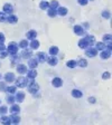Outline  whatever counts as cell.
<instances>
[{"instance_id":"cell-3","label":"cell","mask_w":112,"mask_h":125,"mask_svg":"<svg viewBox=\"0 0 112 125\" xmlns=\"http://www.w3.org/2000/svg\"><path fill=\"white\" fill-rule=\"evenodd\" d=\"M18 48H19L18 44H16L15 41H11V43H9V45L7 47V51H8L9 55H15V54L18 53Z\"/></svg>"},{"instance_id":"cell-47","label":"cell","mask_w":112,"mask_h":125,"mask_svg":"<svg viewBox=\"0 0 112 125\" xmlns=\"http://www.w3.org/2000/svg\"><path fill=\"white\" fill-rule=\"evenodd\" d=\"M5 40H6L5 35L2 32H0V43H5Z\"/></svg>"},{"instance_id":"cell-7","label":"cell","mask_w":112,"mask_h":125,"mask_svg":"<svg viewBox=\"0 0 112 125\" xmlns=\"http://www.w3.org/2000/svg\"><path fill=\"white\" fill-rule=\"evenodd\" d=\"M4 78H5V82H7V83H14L16 77H15V74H14V73L9 71V73H6Z\"/></svg>"},{"instance_id":"cell-30","label":"cell","mask_w":112,"mask_h":125,"mask_svg":"<svg viewBox=\"0 0 112 125\" xmlns=\"http://www.w3.org/2000/svg\"><path fill=\"white\" fill-rule=\"evenodd\" d=\"M47 15H48V17L54 18V17L57 16V11H56L55 9H53V8H48V9H47Z\"/></svg>"},{"instance_id":"cell-15","label":"cell","mask_w":112,"mask_h":125,"mask_svg":"<svg viewBox=\"0 0 112 125\" xmlns=\"http://www.w3.org/2000/svg\"><path fill=\"white\" fill-rule=\"evenodd\" d=\"M4 12L5 14H8V15H11L14 12V7L10 5V4H5L4 5Z\"/></svg>"},{"instance_id":"cell-21","label":"cell","mask_w":112,"mask_h":125,"mask_svg":"<svg viewBox=\"0 0 112 125\" xmlns=\"http://www.w3.org/2000/svg\"><path fill=\"white\" fill-rule=\"evenodd\" d=\"M9 117H10L11 124H18V123H20V117L18 116V114H11Z\"/></svg>"},{"instance_id":"cell-27","label":"cell","mask_w":112,"mask_h":125,"mask_svg":"<svg viewBox=\"0 0 112 125\" xmlns=\"http://www.w3.org/2000/svg\"><path fill=\"white\" fill-rule=\"evenodd\" d=\"M28 46H29V43H28V40L27 39H22L19 41V44H18V47H20L22 49H25V48H28Z\"/></svg>"},{"instance_id":"cell-33","label":"cell","mask_w":112,"mask_h":125,"mask_svg":"<svg viewBox=\"0 0 112 125\" xmlns=\"http://www.w3.org/2000/svg\"><path fill=\"white\" fill-rule=\"evenodd\" d=\"M76 63H77V65L80 66V67H86L87 64H89V63H87V60L84 59V58H80L78 61H76Z\"/></svg>"},{"instance_id":"cell-6","label":"cell","mask_w":112,"mask_h":125,"mask_svg":"<svg viewBox=\"0 0 112 125\" xmlns=\"http://www.w3.org/2000/svg\"><path fill=\"white\" fill-rule=\"evenodd\" d=\"M26 77L28 79H35L37 77V71H36V68H30L29 70H27L26 73Z\"/></svg>"},{"instance_id":"cell-36","label":"cell","mask_w":112,"mask_h":125,"mask_svg":"<svg viewBox=\"0 0 112 125\" xmlns=\"http://www.w3.org/2000/svg\"><path fill=\"white\" fill-rule=\"evenodd\" d=\"M66 66L68 67V68H75L77 66V63L76 60H68L66 63Z\"/></svg>"},{"instance_id":"cell-14","label":"cell","mask_w":112,"mask_h":125,"mask_svg":"<svg viewBox=\"0 0 112 125\" xmlns=\"http://www.w3.org/2000/svg\"><path fill=\"white\" fill-rule=\"evenodd\" d=\"M8 111L10 112L11 114H18L19 112H20V107H19V105H17V104H11V107L10 108H8Z\"/></svg>"},{"instance_id":"cell-37","label":"cell","mask_w":112,"mask_h":125,"mask_svg":"<svg viewBox=\"0 0 112 125\" xmlns=\"http://www.w3.org/2000/svg\"><path fill=\"white\" fill-rule=\"evenodd\" d=\"M102 17L104 18V19H110V17H111V12L109 11V10H104V11H102Z\"/></svg>"},{"instance_id":"cell-42","label":"cell","mask_w":112,"mask_h":125,"mask_svg":"<svg viewBox=\"0 0 112 125\" xmlns=\"http://www.w3.org/2000/svg\"><path fill=\"white\" fill-rule=\"evenodd\" d=\"M7 112H8V107L7 106H4V105H1L0 106V114H7Z\"/></svg>"},{"instance_id":"cell-5","label":"cell","mask_w":112,"mask_h":125,"mask_svg":"<svg viewBox=\"0 0 112 125\" xmlns=\"http://www.w3.org/2000/svg\"><path fill=\"white\" fill-rule=\"evenodd\" d=\"M85 55L87 56V57H94V56L97 55V49L95 48V47H92V46H90V47H87L86 49H85Z\"/></svg>"},{"instance_id":"cell-28","label":"cell","mask_w":112,"mask_h":125,"mask_svg":"<svg viewBox=\"0 0 112 125\" xmlns=\"http://www.w3.org/2000/svg\"><path fill=\"white\" fill-rule=\"evenodd\" d=\"M58 51H60V49H58V47H56V46H52L51 48H49V50H48L49 55H52V56H56L58 54Z\"/></svg>"},{"instance_id":"cell-4","label":"cell","mask_w":112,"mask_h":125,"mask_svg":"<svg viewBox=\"0 0 112 125\" xmlns=\"http://www.w3.org/2000/svg\"><path fill=\"white\" fill-rule=\"evenodd\" d=\"M73 29H74V34H75V35H77L78 37L86 35V32H85V29H84V28H83L82 26H80V25H75Z\"/></svg>"},{"instance_id":"cell-16","label":"cell","mask_w":112,"mask_h":125,"mask_svg":"<svg viewBox=\"0 0 112 125\" xmlns=\"http://www.w3.org/2000/svg\"><path fill=\"white\" fill-rule=\"evenodd\" d=\"M9 56H10V61H11V65L12 66L15 65V64H19V63H20L21 57H19L17 54H15V55H9Z\"/></svg>"},{"instance_id":"cell-9","label":"cell","mask_w":112,"mask_h":125,"mask_svg":"<svg viewBox=\"0 0 112 125\" xmlns=\"http://www.w3.org/2000/svg\"><path fill=\"white\" fill-rule=\"evenodd\" d=\"M27 70H28V68H27V66L24 65V64H20V63H19V64L17 65V73H19L20 75L26 74Z\"/></svg>"},{"instance_id":"cell-17","label":"cell","mask_w":112,"mask_h":125,"mask_svg":"<svg viewBox=\"0 0 112 125\" xmlns=\"http://www.w3.org/2000/svg\"><path fill=\"white\" fill-rule=\"evenodd\" d=\"M38 59L37 58H33V57H30L29 58V60H28V66L30 67V68H36L37 66H38Z\"/></svg>"},{"instance_id":"cell-43","label":"cell","mask_w":112,"mask_h":125,"mask_svg":"<svg viewBox=\"0 0 112 125\" xmlns=\"http://www.w3.org/2000/svg\"><path fill=\"white\" fill-rule=\"evenodd\" d=\"M8 56H9V54H8L7 49L0 51V58H6V57H8Z\"/></svg>"},{"instance_id":"cell-22","label":"cell","mask_w":112,"mask_h":125,"mask_svg":"<svg viewBox=\"0 0 112 125\" xmlns=\"http://www.w3.org/2000/svg\"><path fill=\"white\" fill-rule=\"evenodd\" d=\"M39 45H41V44H39V41H38V40L36 39H33L30 41V44H29V46H30V49L31 50H36V49H38V47H39Z\"/></svg>"},{"instance_id":"cell-18","label":"cell","mask_w":112,"mask_h":125,"mask_svg":"<svg viewBox=\"0 0 112 125\" xmlns=\"http://www.w3.org/2000/svg\"><path fill=\"white\" fill-rule=\"evenodd\" d=\"M57 15H60L62 16V17H64V16H66L67 15V12H68V10H67V8H65V7H57Z\"/></svg>"},{"instance_id":"cell-46","label":"cell","mask_w":112,"mask_h":125,"mask_svg":"<svg viewBox=\"0 0 112 125\" xmlns=\"http://www.w3.org/2000/svg\"><path fill=\"white\" fill-rule=\"evenodd\" d=\"M7 49V46L4 44V43H0V51H2V50H6Z\"/></svg>"},{"instance_id":"cell-23","label":"cell","mask_w":112,"mask_h":125,"mask_svg":"<svg viewBox=\"0 0 112 125\" xmlns=\"http://www.w3.org/2000/svg\"><path fill=\"white\" fill-rule=\"evenodd\" d=\"M37 59H38L39 63H44V61H46V59H47V56H46L45 53L39 51V53L37 54Z\"/></svg>"},{"instance_id":"cell-40","label":"cell","mask_w":112,"mask_h":125,"mask_svg":"<svg viewBox=\"0 0 112 125\" xmlns=\"http://www.w3.org/2000/svg\"><path fill=\"white\" fill-rule=\"evenodd\" d=\"M7 20V16L4 11H0V22H5Z\"/></svg>"},{"instance_id":"cell-50","label":"cell","mask_w":112,"mask_h":125,"mask_svg":"<svg viewBox=\"0 0 112 125\" xmlns=\"http://www.w3.org/2000/svg\"><path fill=\"white\" fill-rule=\"evenodd\" d=\"M89 1H93V0H89Z\"/></svg>"},{"instance_id":"cell-48","label":"cell","mask_w":112,"mask_h":125,"mask_svg":"<svg viewBox=\"0 0 112 125\" xmlns=\"http://www.w3.org/2000/svg\"><path fill=\"white\" fill-rule=\"evenodd\" d=\"M89 102H90L91 104H94L97 100H95V98H94V97H89Z\"/></svg>"},{"instance_id":"cell-39","label":"cell","mask_w":112,"mask_h":125,"mask_svg":"<svg viewBox=\"0 0 112 125\" xmlns=\"http://www.w3.org/2000/svg\"><path fill=\"white\" fill-rule=\"evenodd\" d=\"M39 8L43 10H47L48 9V2L47 1H41V4H39Z\"/></svg>"},{"instance_id":"cell-31","label":"cell","mask_w":112,"mask_h":125,"mask_svg":"<svg viewBox=\"0 0 112 125\" xmlns=\"http://www.w3.org/2000/svg\"><path fill=\"white\" fill-rule=\"evenodd\" d=\"M95 45V48H97V50H103L105 49V43H103V41H99V43H97V44H94Z\"/></svg>"},{"instance_id":"cell-20","label":"cell","mask_w":112,"mask_h":125,"mask_svg":"<svg viewBox=\"0 0 112 125\" xmlns=\"http://www.w3.org/2000/svg\"><path fill=\"white\" fill-rule=\"evenodd\" d=\"M101 58L102 59H109L110 57H111V51L110 50H108L107 48L105 49H103V50H101Z\"/></svg>"},{"instance_id":"cell-29","label":"cell","mask_w":112,"mask_h":125,"mask_svg":"<svg viewBox=\"0 0 112 125\" xmlns=\"http://www.w3.org/2000/svg\"><path fill=\"white\" fill-rule=\"evenodd\" d=\"M0 120H1V123L2 124H7V125H9L11 124V122H10V117L9 116H6V114H4L2 115V117H0Z\"/></svg>"},{"instance_id":"cell-11","label":"cell","mask_w":112,"mask_h":125,"mask_svg":"<svg viewBox=\"0 0 112 125\" xmlns=\"http://www.w3.org/2000/svg\"><path fill=\"white\" fill-rule=\"evenodd\" d=\"M78 47H80L81 49H86L87 47H90V45H89V43H87V40L85 37L78 40Z\"/></svg>"},{"instance_id":"cell-1","label":"cell","mask_w":112,"mask_h":125,"mask_svg":"<svg viewBox=\"0 0 112 125\" xmlns=\"http://www.w3.org/2000/svg\"><path fill=\"white\" fill-rule=\"evenodd\" d=\"M28 78L25 77V76H19V77H17L15 78L14 80V83H15V86L16 87H18V88H25L27 84H28Z\"/></svg>"},{"instance_id":"cell-2","label":"cell","mask_w":112,"mask_h":125,"mask_svg":"<svg viewBox=\"0 0 112 125\" xmlns=\"http://www.w3.org/2000/svg\"><path fill=\"white\" fill-rule=\"evenodd\" d=\"M26 87H27L28 92H29L30 94H33V95H35L36 93L39 90V85L35 82V79H31L30 82H28V84H27Z\"/></svg>"},{"instance_id":"cell-24","label":"cell","mask_w":112,"mask_h":125,"mask_svg":"<svg viewBox=\"0 0 112 125\" xmlns=\"http://www.w3.org/2000/svg\"><path fill=\"white\" fill-rule=\"evenodd\" d=\"M7 21H8L9 24H16V22L18 21V18H17V16L11 14V15H9L7 17Z\"/></svg>"},{"instance_id":"cell-38","label":"cell","mask_w":112,"mask_h":125,"mask_svg":"<svg viewBox=\"0 0 112 125\" xmlns=\"http://www.w3.org/2000/svg\"><path fill=\"white\" fill-rule=\"evenodd\" d=\"M102 39H103V43H111L112 36L110 34H107V35H104L102 37Z\"/></svg>"},{"instance_id":"cell-41","label":"cell","mask_w":112,"mask_h":125,"mask_svg":"<svg viewBox=\"0 0 112 125\" xmlns=\"http://www.w3.org/2000/svg\"><path fill=\"white\" fill-rule=\"evenodd\" d=\"M6 88H7V83L0 82V92H6Z\"/></svg>"},{"instance_id":"cell-10","label":"cell","mask_w":112,"mask_h":125,"mask_svg":"<svg viewBox=\"0 0 112 125\" xmlns=\"http://www.w3.org/2000/svg\"><path fill=\"white\" fill-rule=\"evenodd\" d=\"M31 56H33V53H31V49H25L21 51V58H24V59H29Z\"/></svg>"},{"instance_id":"cell-26","label":"cell","mask_w":112,"mask_h":125,"mask_svg":"<svg viewBox=\"0 0 112 125\" xmlns=\"http://www.w3.org/2000/svg\"><path fill=\"white\" fill-rule=\"evenodd\" d=\"M72 96H73L74 98H81L82 96H83V93L78 89H73L72 90Z\"/></svg>"},{"instance_id":"cell-34","label":"cell","mask_w":112,"mask_h":125,"mask_svg":"<svg viewBox=\"0 0 112 125\" xmlns=\"http://www.w3.org/2000/svg\"><path fill=\"white\" fill-rule=\"evenodd\" d=\"M58 1L57 0H52L51 2H48V8H53V9H57L58 7Z\"/></svg>"},{"instance_id":"cell-35","label":"cell","mask_w":112,"mask_h":125,"mask_svg":"<svg viewBox=\"0 0 112 125\" xmlns=\"http://www.w3.org/2000/svg\"><path fill=\"white\" fill-rule=\"evenodd\" d=\"M16 90H17V87L15 85L7 86V88H6V92H8L9 94H16Z\"/></svg>"},{"instance_id":"cell-32","label":"cell","mask_w":112,"mask_h":125,"mask_svg":"<svg viewBox=\"0 0 112 125\" xmlns=\"http://www.w3.org/2000/svg\"><path fill=\"white\" fill-rule=\"evenodd\" d=\"M6 102L8 103V104H14L16 102V100H15V96H14V94H10V95H8L7 97H6Z\"/></svg>"},{"instance_id":"cell-12","label":"cell","mask_w":112,"mask_h":125,"mask_svg":"<svg viewBox=\"0 0 112 125\" xmlns=\"http://www.w3.org/2000/svg\"><path fill=\"white\" fill-rule=\"evenodd\" d=\"M46 61L48 63V65H51V66H56L58 64L57 57H56V56H52V55H51V57H48V58L46 59Z\"/></svg>"},{"instance_id":"cell-25","label":"cell","mask_w":112,"mask_h":125,"mask_svg":"<svg viewBox=\"0 0 112 125\" xmlns=\"http://www.w3.org/2000/svg\"><path fill=\"white\" fill-rule=\"evenodd\" d=\"M85 38H86L87 40V43H89V45L90 46H93L94 44H95V38H94V36H92V35H85Z\"/></svg>"},{"instance_id":"cell-45","label":"cell","mask_w":112,"mask_h":125,"mask_svg":"<svg viewBox=\"0 0 112 125\" xmlns=\"http://www.w3.org/2000/svg\"><path fill=\"white\" fill-rule=\"evenodd\" d=\"M89 0H77V4H80L81 6H86Z\"/></svg>"},{"instance_id":"cell-13","label":"cell","mask_w":112,"mask_h":125,"mask_svg":"<svg viewBox=\"0 0 112 125\" xmlns=\"http://www.w3.org/2000/svg\"><path fill=\"white\" fill-rule=\"evenodd\" d=\"M26 37H27V39L28 40H33L35 39L36 37H37V31L34 29L29 30V31H27V34H26Z\"/></svg>"},{"instance_id":"cell-19","label":"cell","mask_w":112,"mask_h":125,"mask_svg":"<svg viewBox=\"0 0 112 125\" xmlns=\"http://www.w3.org/2000/svg\"><path fill=\"white\" fill-rule=\"evenodd\" d=\"M25 93L24 92H18V93H16V96H15V100L18 102V103H21V102H24L25 100Z\"/></svg>"},{"instance_id":"cell-44","label":"cell","mask_w":112,"mask_h":125,"mask_svg":"<svg viewBox=\"0 0 112 125\" xmlns=\"http://www.w3.org/2000/svg\"><path fill=\"white\" fill-rule=\"evenodd\" d=\"M110 77H111V75H110V73H109V71L103 73V75H102V78H103V79H109Z\"/></svg>"},{"instance_id":"cell-51","label":"cell","mask_w":112,"mask_h":125,"mask_svg":"<svg viewBox=\"0 0 112 125\" xmlns=\"http://www.w3.org/2000/svg\"><path fill=\"white\" fill-rule=\"evenodd\" d=\"M0 79H1V75H0Z\"/></svg>"},{"instance_id":"cell-8","label":"cell","mask_w":112,"mask_h":125,"mask_svg":"<svg viewBox=\"0 0 112 125\" xmlns=\"http://www.w3.org/2000/svg\"><path fill=\"white\" fill-rule=\"evenodd\" d=\"M52 85L56 87V88H58V87H62L63 86V79H62L61 77H55L54 79L52 80Z\"/></svg>"},{"instance_id":"cell-52","label":"cell","mask_w":112,"mask_h":125,"mask_svg":"<svg viewBox=\"0 0 112 125\" xmlns=\"http://www.w3.org/2000/svg\"><path fill=\"white\" fill-rule=\"evenodd\" d=\"M0 104H1V100H0Z\"/></svg>"},{"instance_id":"cell-49","label":"cell","mask_w":112,"mask_h":125,"mask_svg":"<svg viewBox=\"0 0 112 125\" xmlns=\"http://www.w3.org/2000/svg\"><path fill=\"white\" fill-rule=\"evenodd\" d=\"M83 26H84V27H85V28H84V29H89V27H90V25H89V24H87V22H84V24H83Z\"/></svg>"}]
</instances>
